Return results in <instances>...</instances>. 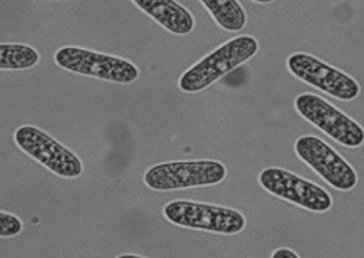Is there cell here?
I'll list each match as a JSON object with an SVG mask.
<instances>
[{
	"label": "cell",
	"mask_w": 364,
	"mask_h": 258,
	"mask_svg": "<svg viewBox=\"0 0 364 258\" xmlns=\"http://www.w3.org/2000/svg\"><path fill=\"white\" fill-rule=\"evenodd\" d=\"M259 41L250 35H241L220 45L200 61L190 66L178 79V88L185 93H198L223 78L259 53Z\"/></svg>",
	"instance_id": "6da1fadb"
},
{
	"label": "cell",
	"mask_w": 364,
	"mask_h": 258,
	"mask_svg": "<svg viewBox=\"0 0 364 258\" xmlns=\"http://www.w3.org/2000/svg\"><path fill=\"white\" fill-rule=\"evenodd\" d=\"M227 177L223 163L212 159L178 161L156 164L144 173V183L153 191L168 193L195 187L215 186Z\"/></svg>",
	"instance_id": "7a4b0ae2"
},
{
	"label": "cell",
	"mask_w": 364,
	"mask_h": 258,
	"mask_svg": "<svg viewBox=\"0 0 364 258\" xmlns=\"http://www.w3.org/2000/svg\"><path fill=\"white\" fill-rule=\"evenodd\" d=\"M162 214L177 227L215 235H238L246 227V217L236 209L190 200L171 201L164 205Z\"/></svg>",
	"instance_id": "3957f363"
},
{
	"label": "cell",
	"mask_w": 364,
	"mask_h": 258,
	"mask_svg": "<svg viewBox=\"0 0 364 258\" xmlns=\"http://www.w3.org/2000/svg\"><path fill=\"white\" fill-rule=\"evenodd\" d=\"M54 60L56 65L67 72L116 85H130L140 75L138 66L132 61L78 46L59 48L55 53Z\"/></svg>",
	"instance_id": "277c9868"
},
{
	"label": "cell",
	"mask_w": 364,
	"mask_h": 258,
	"mask_svg": "<svg viewBox=\"0 0 364 258\" xmlns=\"http://www.w3.org/2000/svg\"><path fill=\"white\" fill-rule=\"evenodd\" d=\"M294 108L301 117L340 145L350 149L363 145V127L321 97L302 93L296 98Z\"/></svg>",
	"instance_id": "5b68a950"
},
{
	"label": "cell",
	"mask_w": 364,
	"mask_h": 258,
	"mask_svg": "<svg viewBox=\"0 0 364 258\" xmlns=\"http://www.w3.org/2000/svg\"><path fill=\"white\" fill-rule=\"evenodd\" d=\"M14 141L21 151L58 177L74 180L83 173L80 158L38 127H18L14 131Z\"/></svg>",
	"instance_id": "8992f818"
},
{
	"label": "cell",
	"mask_w": 364,
	"mask_h": 258,
	"mask_svg": "<svg viewBox=\"0 0 364 258\" xmlns=\"http://www.w3.org/2000/svg\"><path fill=\"white\" fill-rule=\"evenodd\" d=\"M296 156L339 191H352L358 185V174L346 158L315 135H304L294 143Z\"/></svg>",
	"instance_id": "52a82bcc"
},
{
	"label": "cell",
	"mask_w": 364,
	"mask_h": 258,
	"mask_svg": "<svg viewBox=\"0 0 364 258\" xmlns=\"http://www.w3.org/2000/svg\"><path fill=\"white\" fill-rule=\"evenodd\" d=\"M259 183L275 198L311 213L321 214L333 208V198L326 190L287 169L270 167L261 171Z\"/></svg>",
	"instance_id": "ba28073f"
},
{
	"label": "cell",
	"mask_w": 364,
	"mask_h": 258,
	"mask_svg": "<svg viewBox=\"0 0 364 258\" xmlns=\"http://www.w3.org/2000/svg\"><path fill=\"white\" fill-rule=\"evenodd\" d=\"M291 75L339 101H354L360 85L344 72L306 53H294L287 60Z\"/></svg>",
	"instance_id": "9c48e42d"
},
{
	"label": "cell",
	"mask_w": 364,
	"mask_h": 258,
	"mask_svg": "<svg viewBox=\"0 0 364 258\" xmlns=\"http://www.w3.org/2000/svg\"><path fill=\"white\" fill-rule=\"evenodd\" d=\"M133 4L173 35L185 36L194 30V16L177 1L134 0Z\"/></svg>",
	"instance_id": "30bf717a"
},
{
	"label": "cell",
	"mask_w": 364,
	"mask_h": 258,
	"mask_svg": "<svg viewBox=\"0 0 364 258\" xmlns=\"http://www.w3.org/2000/svg\"><path fill=\"white\" fill-rule=\"evenodd\" d=\"M200 4L225 31H241L247 23V14L237 0H201Z\"/></svg>",
	"instance_id": "8fae6325"
},
{
	"label": "cell",
	"mask_w": 364,
	"mask_h": 258,
	"mask_svg": "<svg viewBox=\"0 0 364 258\" xmlns=\"http://www.w3.org/2000/svg\"><path fill=\"white\" fill-rule=\"evenodd\" d=\"M40 54L36 48L25 43L0 45V69L1 70H26L36 66Z\"/></svg>",
	"instance_id": "7c38bea8"
},
{
	"label": "cell",
	"mask_w": 364,
	"mask_h": 258,
	"mask_svg": "<svg viewBox=\"0 0 364 258\" xmlns=\"http://www.w3.org/2000/svg\"><path fill=\"white\" fill-rule=\"evenodd\" d=\"M23 230V222L18 216L9 214L6 211H0V237L13 238L21 235Z\"/></svg>",
	"instance_id": "4fadbf2b"
},
{
	"label": "cell",
	"mask_w": 364,
	"mask_h": 258,
	"mask_svg": "<svg viewBox=\"0 0 364 258\" xmlns=\"http://www.w3.org/2000/svg\"><path fill=\"white\" fill-rule=\"evenodd\" d=\"M272 258H301V256L297 252H294L291 248L282 247V248H278L272 253Z\"/></svg>",
	"instance_id": "5bb4252c"
},
{
	"label": "cell",
	"mask_w": 364,
	"mask_h": 258,
	"mask_svg": "<svg viewBox=\"0 0 364 258\" xmlns=\"http://www.w3.org/2000/svg\"><path fill=\"white\" fill-rule=\"evenodd\" d=\"M117 258H144L141 254H134V253H129V254H120Z\"/></svg>",
	"instance_id": "9a60e30c"
},
{
	"label": "cell",
	"mask_w": 364,
	"mask_h": 258,
	"mask_svg": "<svg viewBox=\"0 0 364 258\" xmlns=\"http://www.w3.org/2000/svg\"><path fill=\"white\" fill-rule=\"evenodd\" d=\"M254 3H257V4H264V6H265V4H270L272 1H254Z\"/></svg>",
	"instance_id": "2e32d148"
}]
</instances>
